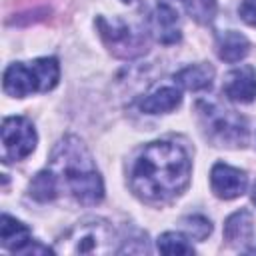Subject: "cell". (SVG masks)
<instances>
[{"label":"cell","instance_id":"1","mask_svg":"<svg viewBox=\"0 0 256 256\" xmlns=\"http://www.w3.org/2000/svg\"><path fill=\"white\" fill-rule=\"evenodd\" d=\"M190 156L170 140L146 144L132 162L130 188L146 202H168L180 196L190 182Z\"/></svg>","mask_w":256,"mask_h":256},{"label":"cell","instance_id":"2","mask_svg":"<svg viewBox=\"0 0 256 256\" xmlns=\"http://www.w3.org/2000/svg\"><path fill=\"white\" fill-rule=\"evenodd\" d=\"M48 168L54 172L60 190L70 192L80 204L94 206L104 198V182L102 176L84 146V142L76 136H64L56 142Z\"/></svg>","mask_w":256,"mask_h":256},{"label":"cell","instance_id":"3","mask_svg":"<svg viewBox=\"0 0 256 256\" xmlns=\"http://www.w3.org/2000/svg\"><path fill=\"white\" fill-rule=\"evenodd\" d=\"M60 64L54 56L32 62H14L4 70L2 88L12 98H26L36 92H48L58 84Z\"/></svg>","mask_w":256,"mask_h":256},{"label":"cell","instance_id":"4","mask_svg":"<svg viewBox=\"0 0 256 256\" xmlns=\"http://www.w3.org/2000/svg\"><path fill=\"white\" fill-rule=\"evenodd\" d=\"M116 234L102 218H86L74 224L60 240L54 254H110L114 252Z\"/></svg>","mask_w":256,"mask_h":256},{"label":"cell","instance_id":"5","mask_svg":"<svg viewBox=\"0 0 256 256\" xmlns=\"http://www.w3.org/2000/svg\"><path fill=\"white\" fill-rule=\"evenodd\" d=\"M198 118L206 138L214 146H244L248 140V124L234 110L222 108L216 102H198Z\"/></svg>","mask_w":256,"mask_h":256},{"label":"cell","instance_id":"6","mask_svg":"<svg viewBox=\"0 0 256 256\" xmlns=\"http://www.w3.org/2000/svg\"><path fill=\"white\" fill-rule=\"evenodd\" d=\"M96 28L108 46V50L118 58H136L146 52V30L142 26L130 24L122 18H96Z\"/></svg>","mask_w":256,"mask_h":256},{"label":"cell","instance_id":"7","mask_svg":"<svg viewBox=\"0 0 256 256\" xmlns=\"http://www.w3.org/2000/svg\"><path fill=\"white\" fill-rule=\"evenodd\" d=\"M2 162H18L30 156L36 148L38 136L34 124L24 116H8L2 122Z\"/></svg>","mask_w":256,"mask_h":256},{"label":"cell","instance_id":"8","mask_svg":"<svg viewBox=\"0 0 256 256\" xmlns=\"http://www.w3.org/2000/svg\"><path fill=\"white\" fill-rule=\"evenodd\" d=\"M182 2L180 0H160L150 16V32L152 36L164 44H176L182 38Z\"/></svg>","mask_w":256,"mask_h":256},{"label":"cell","instance_id":"9","mask_svg":"<svg viewBox=\"0 0 256 256\" xmlns=\"http://www.w3.org/2000/svg\"><path fill=\"white\" fill-rule=\"evenodd\" d=\"M0 244L2 248L14 252V254H34V252H54L46 246H40L26 224L12 218L10 214H2L0 218Z\"/></svg>","mask_w":256,"mask_h":256},{"label":"cell","instance_id":"10","mask_svg":"<svg viewBox=\"0 0 256 256\" xmlns=\"http://www.w3.org/2000/svg\"><path fill=\"white\" fill-rule=\"evenodd\" d=\"M210 186L212 192L222 200L238 198L248 188V176L244 170L228 166L224 162H218L210 170Z\"/></svg>","mask_w":256,"mask_h":256},{"label":"cell","instance_id":"11","mask_svg":"<svg viewBox=\"0 0 256 256\" xmlns=\"http://www.w3.org/2000/svg\"><path fill=\"white\" fill-rule=\"evenodd\" d=\"M224 94L228 100L238 102V104H248L256 98V68L250 64H244L240 68H234L226 74Z\"/></svg>","mask_w":256,"mask_h":256},{"label":"cell","instance_id":"12","mask_svg":"<svg viewBox=\"0 0 256 256\" xmlns=\"http://www.w3.org/2000/svg\"><path fill=\"white\" fill-rule=\"evenodd\" d=\"M254 236V218L250 210H236L224 222V238L232 246H246Z\"/></svg>","mask_w":256,"mask_h":256},{"label":"cell","instance_id":"13","mask_svg":"<svg viewBox=\"0 0 256 256\" xmlns=\"http://www.w3.org/2000/svg\"><path fill=\"white\" fill-rule=\"evenodd\" d=\"M182 102V92L176 86H162L148 94L140 102V110L146 114H168L176 110Z\"/></svg>","mask_w":256,"mask_h":256},{"label":"cell","instance_id":"14","mask_svg":"<svg viewBox=\"0 0 256 256\" xmlns=\"http://www.w3.org/2000/svg\"><path fill=\"white\" fill-rule=\"evenodd\" d=\"M216 52H218L220 60L234 64V62H240L242 58H246V54L250 52V42L244 34H240L236 30H226L216 40Z\"/></svg>","mask_w":256,"mask_h":256},{"label":"cell","instance_id":"15","mask_svg":"<svg viewBox=\"0 0 256 256\" xmlns=\"http://www.w3.org/2000/svg\"><path fill=\"white\" fill-rule=\"evenodd\" d=\"M212 80H214V68L210 64H192L174 74V84L192 92L210 88Z\"/></svg>","mask_w":256,"mask_h":256},{"label":"cell","instance_id":"16","mask_svg":"<svg viewBox=\"0 0 256 256\" xmlns=\"http://www.w3.org/2000/svg\"><path fill=\"white\" fill-rule=\"evenodd\" d=\"M28 194H30L34 200H38V202H50V200H54V198L60 194V184H58L54 172H52L50 168L40 170V172L30 180Z\"/></svg>","mask_w":256,"mask_h":256},{"label":"cell","instance_id":"17","mask_svg":"<svg viewBox=\"0 0 256 256\" xmlns=\"http://www.w3.org/2000/svg\"><path fill=\"white\" fill-rule=\"evenodd\" d=\"M156 248L162 254H194V246L186 234L180 232H164L156 240Z\"/></svg>","mask_w":256,"mask_h":256},{"label":"cell","instance_id":"18","mask_svg":"<svg viewBox=\"0 0 256 256\" xmlns=\"http://www.w3.org/2000/svg\"><path fill=\"white\" fill-rule=\"evenodd\" d=\"M184 10L198 22V24H210L216 16L218 2L216 0H180Z\"/></svg>","mask_w":256,"mask_h":256},{"label":"cell","instance_id":"19","mask_svg":"<svg viewBox=\"0 0 256 256\" xmlns=\"http://www.w3.org/2000/svg\"><path fill=\"white\" fill-rule=\"evenodd\" d=\"M180 224H182V230L186 232V236H188L190 240L202 242V240H206V238L210 236V232H212L210 220L204 218V216H200V214L184 216V218L180 220Z\"/></svg>","mask_w":256,"mask_h":256},{"label":"cell","instance_id":"20","mask_svg":"<svg viewBox=\"0 0 256 256\" xmlns=\"http://www.w3.org/2000/svg\"><path fill=\"white\" fill-rule=\"evenodd\" d=\"M238 14L246 24L256 26V0H242L238 6Z\"/></svg>","mask_w":256,"mask_h":256},{"label":"cell","instance_id":"21","mask_svg":"<svg viewBox=\"0 0 256 256\" xmlns=\"http://www.w3.org/2000/svg\"><path fill=\"white\" fill-rule=\"evenodd\" d=\"M252 202H254V206H256V184H254V188H252Z\"/></svg>","mask_w":256,"mask_h":256}]
</instances>
